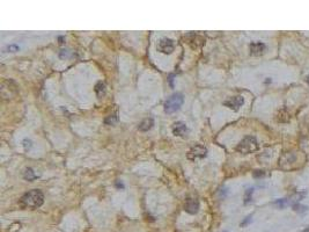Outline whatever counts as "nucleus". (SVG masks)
Masks as SVG:
<instances>
[{
    "instance_id": "f257e3e1",
    "label": "nucleus",
    "mask_w": 309,
    "mask_h": 232,
    "mask_svg": "<svg viewBox=\"0 0 309 232\" xmlns=\"http://www.w3.org/2000/svg\"><path fill=\"white\" fill-rule=\"evenodd\" d=\"M21 204L23 205L24 208H31L36 209L39 208L44 202V195L41 190L38 189H33L28 193H26L21 197Z\"/></svg>"
},
{
    "instance_id": "f03ea898",
    "label": "nucleus",
    "mask_w": 309,
    "mask_h": 232,
    "mask_svg": "<svg viewBox=\"0 0 309 232\" xmlns=\"http://www.w3.org/2000/svg\"><path fill=\"white\" fill-rule=\"evenodd\" d=\"M258 147H259V145H258L256 138L254 136H247L238 144L236 151L240 153H243V155H248V153L257 151Z\"/></svg>"
},
{
    "instance_id": "7ed1b4c3",
    "label": "nucleus",
    "mask_w": 309,
    "mask_h": 232,
    "mask_svg": "<svg viewBox=\"0 0 309 232\" xmlns=\"http://www.w3.org/2000/svg\"><path fill=\"white\" fill-rule=\"evenodd\" d=\"M183 102H184V97L181 93H174L165 102V111L167 114H173L181 108Z\"/></svg>"
},
{
    "instance_id": "20e7f679",
    "label": "nucleus",
    "mask_w": 309,
    "mask_h": 232,
    "mask_svg": "<svg viewBox=\"0 0 309 232\" xmlns=\"http://www.w3.org/2000/svg\"><path fill=\"white\" fill-rule=\"evenodd\" d=\"M206 155H207V149L205 147L204 145L197 144L188 151V155H186V157H188L190 160H196V159H201V158H205Z\"/></svg>"
},
{
    "instance_id": "39448f33",
    "label": "nucleus",
    "mask_w": 309,
    "mask_h": 232,
    "mask_svg": "<svg viewBox=\"0 0 309 232\" xmlns=\"http://www.w3.org/2000/svg\"><path fill=\"white\" fill-rule=\"evenodd\" d=\"M157 49L159 52L165 53V55H170L175 50V43H174L173 39L165 37V39H161L159 41Z\"/></svg>"
},
{
    "instance_id": "423d86ee",
    "label": "nucleus",
    "mask_w": 309,
    "mask_h": 232,
    "mask_svg": "<svg viewBox=\"0 0 309 232\" xmlns=\"http://www.w3.org/2000/svg\"><path fill=\"white\" fill-rule=\"evenodd\" d=\"M243 102H244L243 97L238 95V97H230V99H228V100L224 101V106L228 107L229 109H232L234 111H238L240 109V107L243 105Z\"/></svg>"
},
{
    "instance_id": "0eeeda50",
    "label": "nucleus",
    "mask_w": 309,
    "mask_h": 232,
    "mask_svg": "<svg viewBox=\"0 0 309 232\" xmlns=\"http://www.w3.org/2000/svg\"><path fill=\"white\" fill-rule=\"evenodd\" d=\"M184 210L191 215L197 213L199 210V201L197 198H188L184 204Z\"/></svg>"
},
{
    "instance_id": "6e6552de",
    "label": "nucleus",
    "mask_w": 309,
    "mask_h": 232,
    "mask_svg": "<svg viewBox=\"0 0 309 232\" xmlns=\"http://www.w3.org/2000/svg\"><path fill=\"white\" fill-rule=\"evenodd\" d=\"M188 43L190 44L192 48H198V47H201L203 44L205 43V39L201 37L199 35L197 34H189L188 35Z\"/></svg>"
},
{
    "instance_id": "1a4fd4ad",
    "label": "nucleus",
    "mask_w": 309,
    "mask_h": 232,
    "mask_svg": "<svg viewBox=\"0 0 309 232\" xmlns=\"http://www.w3.org/2000/svg\"><path fill=\"white\" fill-rule=\"evenodd\" d=\"M188 131V128H186V124L184 122H176L173 124V134L175 136H178V137H183V136L186 134Z\"/></svg>"
},
{
    "instance_id": "9d476101",
    "label": "nucleus",
    "mask_w": 309,
    "mask_h": 232,
    "mask_svg": "<svg viewBox=\"0 0 309 232\" xmlns=\"http://www.w3.org/2000/svg\"><path fill=\"white\" fill-rule=\"evenodd\" d=\"M265 44L262 42H254L250 44V53L254 56H261L265 51Z\"/></svg>"
},
{
    "instance_id": "9b49d317",
    "label": "nucleus",
    "mask_w": 309,
    "mask_h": 232,
    "mask_svg": "<svg viewBox=\"0 0 309 232\" xmlns=\"http://www.w3.org/2000/svg\"><path fill=\"white\" fill-rule=\"evenodd\" d=\"M153 126H154V121H153V118H146V120H144L140 124H139V126H138V129L140 131H148V130H151L153 128Z\"/></svg>"
},
{
    "instance_id": "f8f14e48",
    "label": "nucleus",
    "mask_w": 309,
    "mask_h": 232,
    "mask_svg": "<svg viewBox=\"0 0 309 232\" xmlns=\"http://www.w3.org/2000/svg\"><path fill=\"white\" fill-rule=\"evenodd\" d=\"M277 121L278 122H281V123H285V122H288L291 120V116L290 114L287 113L286 109H281V110L278 111V114H277Z\"/></svg>"
},
{
    "instance_id": "ddd939ff",
    "label": "nucleus",
    "mask_w": 309,
    "mask_h": 232,
    "mask_svg": "<svg viewBox=\"0 0 309 232\" xmlns=\"http://www.w3.org/2000/svg\"><path fill=\"white\" fill-rule=\"evenodd\" d=\"M95 93L99 97H102L105 94V84L103 81H99L95 85Z\"/></svg>"
},
{
    "instance_id": "4468645a",
    "label": "nucleus",
    "mask_w": 309,
    "mask_h": 232,
    "mask_svg": "<svg viewBox=\"0 0 309 232\" xmlns=\"http://www.w3.org/2000/svg\"><path fill=\"white\" fill-rule=\"evenodd\" d=\"M37 176H36V174H35V172H34V169L33 168H26L24 169V172H23V179L24 180H28V181H31V180H34V179H36Z\"/></svg>"
},
{
    "instance_id": "2eb2a0df",
    "label": "nucleus",
    "mask_w": 309,
    "mask_h": 232,
    "mask_svg": "<svg viewBox=\"0 0 309 232\" xmlns=\"http://www.w3.org/2000/svg\"><path fill=\"white\" fill-rule=\"evenodd\" d=\"M117 120H118V116H117V114L109 115V116H107V117H105L104 123L105 124H109V126H112V124H115V123L117 122Z\"/></svg>"
},
{
    "instance_id": "dca6fc26",
    "label": "nucleus",
    "mask_w": 309,
    "mask_h": 232,
    "mask_svg": "<svg viewBox=\"0 0 309 232\" xmlns=\"http://www.w3.org/2000/svg\"><path fill=\"white\" fill-rule=\"evenodd\" d=\"M252 193H254V189H252V188L247 189V192H246V195H244V204H248V203L251 201Z\"/></svg>"
},
{
    "instance_id": "f3484780",
    "label": "nucleus",
    "mask_w": 309,
    "mask_h": 232,
    "mask_svg": "<svg viewBox=\"0 0 309 232\" xmlns=\"http://www.w3.org/2000/svg\"><path fill=\"white\" fill-rule=\"evenodd\" d=\"M293 209H294L296 213H303V211H306L307 207L301 205V204H294V205H293Z\"/></svg>"
},
{
    "instance_id": "a211bd4d",
    "label": "nucleus",
    "mask_w": 309,
    "mask_h": 232,
    "mask_svg": "<svg viewBox=\"0 0 309 232\" xmlns=\"http://www.w3.org/2000/svg\"><path fill=\"white\" fill-rule=\"evenodd\" d=\"M252 175H254V178H262L265 175V173H264V171H255Z\"/></svg>"
},
{
    "instance_id": "6ab92c4d",
    "label": "nucleus",
    "mask_w": 309,
    "mask_h": 232,
    "mask_svg": "<svg viewBox=\"0 0 309 232\" xmlns=\"http://www.w3.org/2000/svg\"><path fill=\"white\" fill-rule=\"evenodd\" d=\"M250 222H251V216H248V217L246 218L242 223H241V226H246V225H248Z\"/></svg>"
},
{
    "instance_id": "aec40b11",
    "label": "nucleus",
    "mask_w": 309,
    "mask_h": 232,
    "mask_svg": "<svg viewBox=\"0 0 309 232\" xmlns=\"http://www.w3.org/2000/svg\"><path fill=\"white\" fill-rule=\"evenodd\" d=\"M285 202H286V200H278V201H276V202H274V204L279 205L280 208H284V205H285Z\"/></svg>"
},
{
    "instance_id": "412c9836",
    "label": "nucleus",
    "mask_w": 309,
    "mask_h": 232,
    "mask_svg": "<svg viewBox=\"0 0 309 232\" xmlns=\"http://www.w3.org/2000/svg\"><path fill=\"white\" fill-rule=\"evenodd\" d=\"M8 50H10V51H18L19 48L16 45H8Z\"/></svg>"
},
{
    "instance_id": "4be33fe9",
    "label": "nucleus",
    "mask_w": 309,
    "mask_h": 232,
    "mask_svg": "<svg viewBox=\"0 0 309 232\" xmlns=\"http://www.w3.org/2000/svg\"><path fill=\"white\" fill-rule=\"evenodd\" d=\"M306 81H307V84L309 85V74L307 76V77H306Z\"/></svg>"
},
{
    "instance_id": "5701e85b",
    "label": "nucleus",
    "mask_w": 309,
    "mask_h": 232,
    "mask_svg": "<svg viewBox=\"0 0 309 232\" xmlns=\"http://www.w3.org/2000/svg\"><path fill=\"white\" fill-rule=\"evenodd\" d=\"M307 231H309V227H307L306 230H303V232H307Z\"/></svg>"
},
{
    "instance_id": "b1692460",
    "label": "nucleus",
    "mask_w": 309,
    "mask_h": 232,
    "mask_svg": "<svg viewBox=\"0 0 309 232\" xmlns=\"http://www.w3.org/2000/svg\"><path fill=\"white\" fill-rule=\"evenodd\" d=\"M225 232H227V231H225Z\"/></svg>"
}]
</instances>
